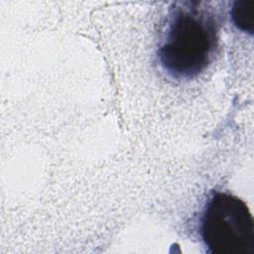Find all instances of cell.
Here are the masks:
<instances>
[{
    "instance_id": "3957f363",
    "label": "cell",
    "mask_w": 254,
    "mask_h": 254,
    "mask_svg": "<svg viewBox=\"0 0 254 254\" xmlns=\"http://www.w3.org/2000/svg\"><path fill=\"white\" fill-rule=\"evenodd\" d=\"M231 19L237 29L253 34L254 32V1H235L231 8Z\"/></svg>"
},
{
    "instance_id": "7a4b0ae2",
    "label": "cell",
    "mask_w": 254,
    "mask_h": 254,
    "mask_svg": "<svg viewBox=\"0 0 254 254\" xmlns=\"http://www.w3.org/2000/svg\"><path fill=\"white\" fill-rule=\"evenodd\" d=\"M199 232L211 254H254V220L247 204L228 192H215L207 201Z\"/></svg>"
},
{
    "instance_id": "6da1fadb",
    "label": "cell",
    "mask_w": 254,
    "mask_h": 254,
    "mask_svg": "<svg viewBox=\"0 0 254 254\" xmlns=\"http://www.w3.org/2000/svg\"><path fill=\"white\" fill-rule=\"evenodd\" d=\"M218 32L214 15L203 3H176L158 50L161 65L175 78L197 75L213 59Z\"/></svg>"
}]
</instances>
